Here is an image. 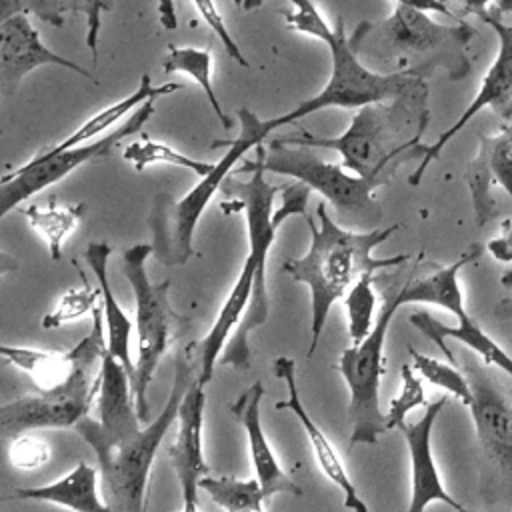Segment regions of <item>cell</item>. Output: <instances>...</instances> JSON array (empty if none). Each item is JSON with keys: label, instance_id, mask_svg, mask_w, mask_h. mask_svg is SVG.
Returning <instances> with one entry per match:
<instances>
[{"label": "cell", "instance_id": "cell-38", "mask_svg": "<svg viewBox=\"0 0 512 512\" xmlns=\"http://www.w3.org/2000/svg\"><path fill=\"white\" fill-rule=\"evenodd\" d=\"M394 4H408V6L422 8L426 12H438V14H444V16H454L444 0H394Z\"/></svg>", "mask_w": 512, "mask_h": 512}, {"label": "cell", "instance_id": "cell-40", "mask_svg": "<svg viewBox=\"0 0 512 512\" xmlns=\"http://www.w3.org/2000/svg\"><path fill=\"white\" fill-rule=\"evenodd\" d=\"M66 10L72 12H82L86 16V20L92 16V0H62Z\"/></svg>", "mask_w": 512, "mask_h": 512}, {"label": "cell", "instance_id": "cell-18", "mask_svg": "<svg viewBox=\"0 0 512 512\" xmlns=\"http://www.w3.org/2000/svg\"><path fill=\"white\" fill-rule=\"evenodd\" d=\"M464 178L472 196L474 218L482 228L498 212L492 196L494 186H500L512 202V118L504 120L494 134H480L478 152L470 160Z\"/></svg>", "mask_w": 512, "mask_h": 512}, {"label": "cell", "instance_id": "cell-4", "mask_svg": "<svg viewBox=\"0 0 512 512\" xmlns=\"http://www.w3.org/2000/svg\"><path fill=\"white\" fill-rule=\"evenodd\" d=\"M290 2L294 4V12L286 14V24L296 32L324 42L330 50L332 70L326 86L316 96H310L286 114L268 118L272 130L294 124L296 120L324 108L358 110L370 102L392 100L428 90L424 78L412 72H376L362 64L358 52L350 44L342 18H338L336 28H332L312 0Z\"/></svg>", "mask_w": 512, "mask_h": 512}, {"label": "cell", "instance_id": "cell-14", "mask_svg": "<svg viewBox=\"0 0 512 512\" xmlns=\"http://www.w3.org/2000/svg\"><path fill=\"white\" fill-rule=\"evenodd\" d=\"M484 24H488L498 38V50L496 56L488 68V72L484 74V78L480 80V86L474 94V98L470 100V104L464 108V112L458 116V120L446 128L432 144L424 146L420 150V160L418 166L414 168L412 176L408 178V182L412 186H418L422 182L424 172L428 170V166L442 154V150L446 148V144L484 108H494L498 114H502L506 120L512 118V24H506L498 14L494 12H486L480 18Z\"/></svg>", "mask_w": 512, "mask_h": 512}, {"label": "cell", "instance_id": "cell-22", "mask_svg": "<svg viewBox=\"0 0 512 512\" xmlns=\"http://www.w3.org/2000/svg\"><path fill=\"white\" fill-rule=\"evenodd\" d=\"M98 480L100 472L94 466L80 462L60 480L42 486L16 488L14 496L20 500L50 502L78 512H106L110 508L104 498L98 496Z\"/></svg>", "mask_w": 512, "mask_h": 512}, {"label": "cell", "instance_id": "cell-20", "mask_svg": "<svg viewBox=\"0 0 512 512\" xmlns=\"http://www.w3.org/2000/svg\"><path fill=\"white\" fill-rule=\"evenodd\" d=\"M262 396H264V386L260 380H256L230 404L232 416L240 422V426L248 436V450H250L254 474L260 480L266 498L274 494L302 496L304 490L280 468L274 456V450L264 434L262 420H260Z\"/></svg>", "mask_w": 512, "mask_h": 512}, {"label": "cell", "instance_id": "cell-39", "mask_svg": "<svg viewBox=\"0 0 512 512\" xmlns=\"http://www.w3.org/2000/svg\"><path fill=\"white\" fill-rule=\"evenodd\" d=\"M462 4V8L470 14H476L478 18H482L488 12L490 4H496V0H458Z\"/></svg>", "mask_w": 512, "mask_h": 512}, {"label": "cell", "instance_id": "cell-21", "mask_svg": "<svg viewBox=\"0 0 512 512\" xmlns=\"http://www.w3.org/2000/svg\"><path fill=\"white\" fill-rule=\"evenodd\" d=\"M456 320L458 322L454 326H448L424 310L412 312L408 316L410 326H414L420 334L432 340L440 348V352L446 356V360H450L452 364H456V356L446 346L448 338L464 344L468 350L478 354L486 366H494L512 378V356L490 334H486L482 326L468 312L458 316Z\"/></svg>", "mask_w": 512, "mask_h": 512}, {"label": "cell", "instance_id": "cell-25", "mask_svg": "<svg viewBox=\"0 0 512 512\" xmlns=\"http://www.w3.org/2000/svg\"><path fill=\"white\" fill-rule=\"evenodd\" d=\"M0 356L26 372L38 388H52L62 382L74 368V350H40L30 346H0Z\"/></svg>", "mask_w": 512, "mask_h": 512}, {"label": "cell", "instance_id": "cell-5", "mask_svg": "<svg viewBox=\"0 0 512 512\" xmlns=\"http://www.w3.org/2000/svg\"><path fill=\"white\" fill-rule=\"evenodd\" d=\"M200 374V356L190 358L188 352H180L176 358V372L172 388L162 412L150 420L144 428L138 426L120 438L102 436L90 422V416H84L76 426V434L94 450L102 498L110 510L116 512H140L146 500V486L150 468L160 448L162 438L168 428L176 422L180 402Z\"/></svg>", "mask_w": 512, "mask_h": 512}, {"label": "cell", "instance_id": "cell-3", "mask_svg": "<svg viewBox=\"0 0 512 512\" xmlns=\"http://www.w3.org/2000/svg\"><path fill=\"white\" fill-rule=\"evenodd\" d=\"M426 94L428 90L364 104L340 136L326 138L302 130L280 140L286 144L336 150L346 170L358 176L390 180L400 162L420 160V138L430 120Z\"/></svg>", "mask_w": 512, "mask_h": 512}, {"label": "cell", "instance_id": "cell-32", "mask_svg": "<svg viewBox=\"0 0 512 512\" xmlns=\"http://www.w3.org/2000/svg\"><path fill=\"white\" fill-rule=\"evenodd\" d=\"M78 272L82 278V288H70L68 292H64V296L58 300V304L48 314H44L42 328H46V330L60 328L66 322H72L86 314H92V310L98 306L100 288H92L86 282L82 270H78Z\"/></svg>", "mask_w": 512, "mask_h": 512}, {"label": "cell", "instance_id": "cell-10", "mask_svg": "<svg viewBox=\"0 0 512 512\" xmlns=\"http://www.w3.org/2000/svg\"><path fill=\"white\" fill-rule=\"evenodd\" d=\"M404 304L408 302L402 282L400 288L386 294L368 336L360 344L346 348L338 358L336 366L350 390V446L376 444L378 438L388 432L386 414L380 410V380L386 366L384 342L396 310Z\"/></svg>", "mask_w": 512, "mask_h": 512}, {"label": "cell", "instance_id": "cell-12", "mask_svg": "<svg viewBox=\"0 0 512 512\" xmlns=\"http://www.w3.org/2000/svg\"><path fill=\"white\" fill-rule=\"evenodd\" d=\"M236 112L240 120V134L232 140H214L212 148H220L226 144L224 156L218 162H214V168L206 176H202V180L174 206L170 248H168L172 256L170 264H186L190 260V256L194 254L192 250L194 230L210 198L218 188H222L224 180L230 176L236 162H240L248 150L256 148L272 134L268 120L258 118L248 108H238Z\"/></svg>", "mask_w": 512, "mask_h": 512}, {"label": "cell", "instance_id": "cell-37", "mask_svg": "<svg viewBox=\"0 0 512 512\" xmlns=\"http://www.w3.org/2000/svg\"><path fill=\"white\" fill-rule=\"evenodd\" d=\"M158 6V20L164 30L178 28V16H176V2L174 0H156Z\"/></svg>", "mask_w": 512, "mask_h": 512}, {"label": "cell", "instance_id": "cell-35", "mask_svg": "<svg viewBox=\"0 0 512 512\" xmlns=\"http://www.w3.org/2000/svg\"><path fill=\"white\" fill-rule=\"evenodd\" d=\"M486 250L496 262H502V264L512 262V220H506L500 226V232L488 242Z\"/></svg>", "mask_w": 512, "mask_h": 512}, {"label": "cell", "instance_id": "cell-16", "mask_svg": "<svg viewBox=\"0 0 512 512\" xmlns=\"http://www.w3.org/2000/svg\"><path fill=\"white\" fill-rule=\"evenodd\" d=\"M200 376V374H198ZM188 386L180 410H178V432L174 442L168 446L170 464L180 484L182 510L194 512L198 508L200 478L208 474V464L202 450V424H204V386L200 378Z\"/></svg>", "mask_w": 512, "mask_h": 512}, {"label": "cell", "instance_id": "cell-29", "mask_svg": "<svg viewBox=\"0 0 512 512\" xmlns=\"http://www.w3.org/2000/svg\"><path fill=\"white\" fill-rule=\"evenodd\" d=\"M124 160L130 162L138 172L152 164H170V166L190 170L196 176H206L214 168V164L194 160L164 142H156V140L148 138L146 134L140 140H134L124 148Z\"/></svg>", "mask_w": 512, "mask_h": 512}, {"label": "cell", "instance_id": "cell-6", "mask_svg": "<svg viewBox=\"0 0 512 512\" xmlns=\"http://www.w3.org/2000/svg\"><path fill=\"white\" fill-rule=\"evenodd\" d=\"M472 38L474 28L464 22L446 26L422 8L396 4L382 22H360L350 44L360 58L394 64L392 72H412L424 78L442 68L452 80H462L470 74L466 50Z\"/></svg>", "mask_w": 512, "mask_h": 512}, {"label": "cell", "instance_id": "cell-13", "mask_svg": "<svg viewBox=\"0 0 512 512\" xmlns=\"http://www.w3.org/2000/svg\"><path fill=\"white\" fill-rule=\"evenodd\" d=\"M472 388L468 404L484 460L500 478L502 494L512 508V400L478 364H468Z\"/></svg>", "mask_w": 512, "mask_h": 512}, {"label": "cell", "instance_id": "cell-28", "mask_svg": "<svg viewBox=\"0 0 512 512\" xmlns=\"http://www.w3.org/2000/svg\"><path fill=\"white\" fill-rule=\"evenodd\" d=\"M200 488L208 492V496L222 506L224 510L230 512H260L264 508V490L258 478H250V480H238L232 476H202L200 478Z\"/></svg>", "mask_w": 512, "mask_h": 512}, {"label": "cell", "instance_id": "cell-34", "mask_svg": "<svg viewBox=\"0 0 512 512\" xmlns=\"http://www.w3.org/2000/svg\"><path fill=\"white\" fill-rule=\"evenodd\" d=\"M8 456H10V462L14 468L36 470L50 460V446H48V442H44L38 436H32V434L20 436L18 434L8 448Z\"/></svg>", "mask_w": 512, "mask_h": 512}, {"label": "cell", "instance_id": "cell-44", "mask_svg": "<svg viewBox=\"0 0 512 512\" xmlns=\"http://www.w3.org/2000/svg\"><path fill=\"white\" fill-rule=\"evenodd\" d=\"M502 312H504V316H508V318H512V308L510 310H504V308H500Z\"/></svg>", "mask_w": 512, "mask_h": 512}, {"label": "cell", "instance_id": "cell-15", "mask_svg": "<svg viewBox=\"0 0 512 512\" xmlns=\"http://www.w3.org/2000/svg\"><path fill=\"white\" fill-rule=\"evenodd\" d=\"M448 404L446 396L436 398L426 404L424 414L416 422L400 424V432L406 440L410 454V502L408 512H422L432 502H442L452 510L464 512L466 508L450 496V492L442 484V476L438 472L434 454H432V428L444 406Z\"/></svg>", "mask_w": 512, "mask_h": 512}, {"label": "cell", "instance_id": "cell-9", "mask_svg": "<svg viewBox=\"0 0 512 512\" xmlns=\"http://www.w3.org/2000/svg\"><path fill=\"white\" fill-rule=\"evenodd\" d=\"M152 250V244H134L122 254V272L134 292L136 302L138 356L134 362L130 384L136 412L142 422L150 418V408L146 400L148 384L154 378L160 358L176 338L178 326L184 324V320L172 310L168 302L170 280L152 282L148 278L146 260L150 258Z\"/></svg>", "mask_w": 512, "mask_h": 512}, {"label": "cell", "instance_id": "cell-23", "mask_svg": "<svg viewBox=\"0 0 512 512\" xmlns=\"http://www.w3.org/2000/svg\"><path fill=\"white\" fill-rule=\"evenodd\" d=\"M482 254L480 246H472L460 254L452 264L440 266L426 276H408L404 280V294L408 304H432L448 310L454 318L466 314L464 294L458 282V274L464 266L478 260Z\"/></svg>", "mask_w": 512, "mask_h": 512}, {"label": "cell", "instance_id": "cell-31", "mask_svg": "<svg viewBox=\"0 0 512 512\" xmlns=\"http://www.w3.org/2000/svg\"><path fill=\"white\" fill-rule=\"evenodd\" d=\"M376 272H364L346 292L344 306L348 314V332L352 344H360L374 326V308H376V292L372 288Z\"/></svg>", "mask_w": 512, "mask_h": 512}, {"label": "cell", "instance_id": "cell-43", "mask_svg": "<svg viewBox=\"0 0 512 512\" xmlns=\"http://www.w3.org/2000/svg\"><path fill=\"white\" fill-rule=\"evenodd\" d=\"M500 284L502 286H508V288H512V270H508L502 278H500Z\"/></svg>", "mask_w": 512, "mask_h": 512}, {"label": "cell", "instance_id": "cell-41", "mask_svg": "<svg viewBox=\"0 0 512 512\" xmlns=\"http://www.w3.org/2000/svg\"><path fill=\"white\" fill-rule=\"evenodd\" d=\"M496 8H498V12L512 14V0H496Z\"/></svg>", "mask_w": 512, "mask_h": 512}, {"label": "cell", "instance_id": "cell-8", "mask_svg": "<svg viewBox=\"0 0 512 512\" xmlns=\"http://www.w3.org/2000/svg\"><path fill=\"white\" fill-rule=\"evenodd\" d=\"M254 162H258L264 172L292 176L294 180L308 184L338 210L342 220L350 224L354 222L356 226L376 228L380 210L374 200V190L386 184V178L352 176L344 170V164L320 158L310 146H290L280 138L270 140L268 150L258 144Z\"/></svg>", "mask_w": 512, "mask_h": 512}, {"label": "cell", "instance_id": "cell-19", "mask_svg": "<svg viewBox=\"0 0 512 512\" xmlns=\"http://www.w3.org/2000/svg\"><path fill=\"white\" fill-rule=\"evenodd\" d=\"M274 374L276 378H280L286 384L288 396L280 402H276L278 410H290L298 422L302 424L310 448L314 452V458L318 462V468L326 474V478L336 484L342 494H344V506L356 512H368V506L362 502V498L358 496V490L352 482V478L348 476L340 454L336 452V448L332 446V442L328 440V436L322 432V428L310 418V414L306 412L302 400H300V392H298V382H296V362L288 356H278L274 360Z\"/></svg>", "mask_w": 512, "mask_h": 512}, {"label": "cell", "instance_id": "cell-33", "mask_svg": "<svg viewBox=\"0 0 512 512\" xmlns=\"http://www.w3.org/2000/svg\"><path fill=\"white\" fill-rule=\"evenodd\" d=\"M426 394L422 380L416 376L414 366L404 364L400 368V392L390 400V408L386 412V426L390 430H398L400 424L406 422V416L420 406H426Z\"/></svg>", "mask_w": 512, "mask_h": 512}, {"label": "cell", "instance_id": "cell-36", "mask_svg": "<svg viewBox=\"0 0 512 512\" xmlns=\"http://www.w3.org/2000/svg\"><path fill=\"white\" fill-rule=\"evenodd\" d=\"M110 6L106 0H92V16L86 20V46L92 52V60L96 64L98 60V34H100V24H102V12L108 10Z\"/></svg>", "mask_w": 512, "mask_h": 512}, {"label": "cell", "instance_id": "cell-26", "mask_svg": "<svg viewBox=\"0 0 512 512\" xmlns=\"http://www.w3.org/2000/svg\"><path fill=\"white\" fill-rule=\"evenodd\" d=\"M28 224L46 240L52 260L62 258V250L70 234L78 228L84 216V204H58L54 198L46 208L30 204L22 208Z\"/></svg>", "mask_w": 512, "mask_h": 512}, {"label": "cell", "instance_id": "cell-17", "mask_svg": "<svg viewBox=\"0 0 512 512\" xmlns=\"http://www.w3.org/2000/svg\"><path fill=\"white\" fill-rule=\"evenodd\" d=\"M60 66L68 68L92 82L94 76L80 64L56 54L50 50L38 30L32 26L28 20L26 12H12L8 16H2L0 24V76H2V88L4 92L12 94L18 86L20 80L36 70L38 66Z\"/></svg>", "mask_w": 512, "mask_h": 512}, {"label": "cell", "instance_id": "cell-24", "mask_svg": "<svg viewBox=\"0 0 512 512\" xmlns=\"http://www.w3.org/2000/svg\"><path fill=\"white\" fill-rule=\"evenodd\" d=\"M84 256L96 276V284H98L100 296H102V312H104V324H106V346L124 364V368L132 376L134 364L128 354L132 324H130L128 316L124 314V310L120 308V304L110 288V278H108V262L112 256V246L108 242H90L86 246Z\"/></svg>", "mask_w": 512, "mask_h": 512}, {"label": "cell", "instance_id": "cell-42", "mask_svg": "<svg viewBox=\"0 0 512 512\" xmlns=\"http://www.w3.org/2000/svg\"><path fill=\"white\" fill-rule=\"evenodd\" d=\"M268 0H242V8L244 10H254V8H260L264 6Z\"/></svg>", "mask_w": 512, "mask_h": 512}, {"label": "cell", "instance_id": "cell-2", "mask_svg": "<svg viewBox=\"0 0 512 512\" xmlns=\"http://www.w3.org/2000/svg\"><path fill=\"white\" fill-rule=\"evenodd\" d=\"M314 222L306 216L310 228V248L300 258H290L282 264V270L302 282L310 290V346L306 356L310 358L322 338L326 318L336 304V300L344 298L350 286L364 272H378L386 268H394L404 264L410 256L396 254L388 258L372 256L374 248L388 240L400 224H392L386 228H370L364 232H352L334 222L326 210V204L320 202L316 206Z\"/></svg>", "mask_w": 512, "mask_h": 512}, {"label": "cell", "instance_id": "cell-45", "mask_svg": "<svg viewBox=\"0 0 512 512\" xmlns=\"http://www.w3.org/2000/svg\"><path fill=\"white\" fill-rule=\"evenodd\" d=\"M234 2H236V4H238V6H242V0H234Z\"/></svg>", "mask_w": 512, "mask_h": 512}, {"label": "cell", "instance_id": "cell-1", "mask_svg": "<svg viewBox=\"0 0 512 512\" xmlns=\"http://www.w3.org/2000/svg\"><path fill=\"white\" fill-rule=\"evenodd\" d=\"M236 174H250L248 180L228 176L222 190L234 198V204L246 216L248 254L242 270L224 300L210 332L194 346L200 356V382L208 384L216 364H228L236 370H248L250 332L260 328L270 316V296L266 290V258L278 228L290 216H308L306 204L312 188L300 180L284 186H272L264 168L246 160Z\"/></svg>", "mask_w": 512, "mask_h": 512}, {"label": "cell", "instance_id": "cell-27", "mask_svg": "<svg viewBox=\"0 0 512 512\" xmlns=\"http://www.w3.org/2000/svg\"><path fill=\"white\" fill-rule=\"evenodd\" d=\"M162 68L166 74H186L190 76L206 94L208 104L212 106L214 114L222 122V126L228 130L232 128V120L222 112L220 100L212 86V52L206 48H192V46H168V54L162 62Z\"/></svg>", "mask_w": 512, "mask_h": 512}, {"label": "cell", "instance_id": "cell-7", "mask_svg": "<svg viewBox=\"0 0 512 512\" xmlns=\"http://www.w3.org/2000/svg\"><path fill=\"white\" fill-rule=\"evenodd\" d=\"M90 332L72 348V372L52 388H38L0 406L2 436H18L40 428H74L92 406L98 392V372L102 352L106 348L102 306L92 310Z\"/></svg>", "mask_w": 512, "mask_h": 512}, {"label": "cell", "instance_id": "cell-11", "mask_svg": "<svg viewBox=\"0 0 512 512\" xmlns=\"http://www.w3.org/2000/svg\"><path fill=\"white\" fill-rule=\"evenodd\" d=\"M154 100L156 98H150L144 104H140L124 124L112 128V132H108L106 136L96 138L90 144L84 142V144H78V146H72L66 150H58V152L46 148L40 154H36L32 160H28L26 164L18 166L14 172L2 176V180H0V218H6L16 206H20L28 198H32L36 192H42L44 188L60 182L62 178H66L70 172H74L82 164L106 158L110 154V150L114 146H118L124 138L132 136L140 128H144V124L154 114Z\"/></svg>", "mask_w": 512, "mask_h": 512}, {"label": "cell", "instance_id": "cell-30", "mask_svg": "<svg viewBox=\"0 0 512 512\" xmlns=\"http://www.w3.org/2000/svg\"><path fill=\"white\" fill-rule=\"evenodd\" d=\"M408 352L412 356V366L414 370L430 384L446 390L448 394H452L456 400H460L464 406H468L472 402V388L468 382V376L462 374L458 370V364L442 362L438 358L426 356L418 350H414L412 346H408Z\"/></svg>", "mask_w": 512, "mask_h": 512}]
</instances>
